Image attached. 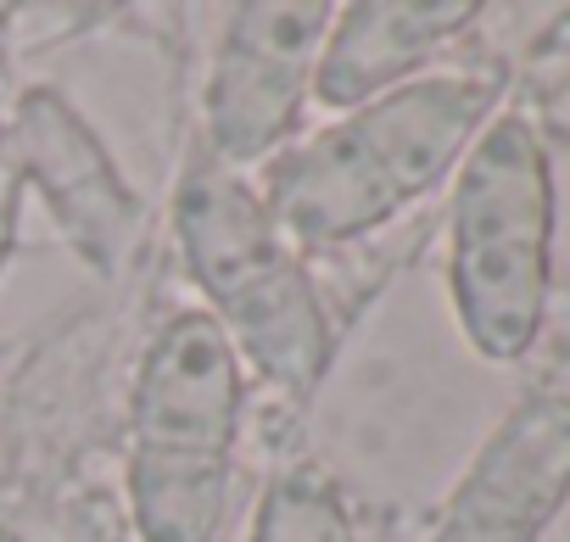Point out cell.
<instances>
[{
	"mask_svg": "<svg viewBox=\"0 0 570 542\" xmlns=\"http://www.w3.org/2000/svg\"><path fill=\"white\" fill-rule=\"evenodd\" d=\"M475 18V0H353V7H336L314 68V101L353 112L420 79V68Z\"/></svg>",
	"mask_w": 570,
	"mask_h": 542,
	"instance_id": "7",
	"label": "cell"
},
{
	"mask_svg": "<svg viewBox=\"0 0 570 542\" xmlns=\"http://www.w3.org/2000/svg\"><path fill=\"white\" fill-rule=\"evenodd\" d=\"M503 85L498 68L420 73L331 118L263 162L257 196L268 218L297 252L375 235L464 162L475 135L498 118Z\"/></svg>",
	"mask_w": 570,
	"mask_h": 542,
	"instance_id": "1",
	"label": "cell"
},
{
	"mask_svg": "<svg viewBox=\"0 0 570 542\" xmlns=\"http://www.w3.org/2000/svg\"><path fill=\"white\" fill-rule=\"evenodd\" d=\"M331 18V0H246L224 12L202 96L213 162L240 174L252 162H274L297 140Z\"/></svg>",
	"mask_w": 570,
	"mask_h": 542,
	"instance_id": "5",
	"label": "cell"
},
{
	"mask_svg": "<svg viewBox=\"0 0 570 542\" xmlns=\"http://www.w3.org/2000/svg\"><path fill=\"white\" fill-rule=\"evenodd\" d=\"M553 275V168L537 129L498 112L459 162L448 213V297L487 364L531 353Z\"/></svg>",
	"mask_w": 570,
	"mask_h": 542,
	"instance_id": "4",
	"label": "cell"
},
{
	"mask_svg": "<svg viewBox=\"0 0 570 542\" xmlns=\"http://www.w3.org/2000/svg\"><path fill=\"white\" fill-rule=\"evenodd\" d=\"M174 235L240 369L297 403L314 397L336 336L308 280V257L279 235L257 185L213 157H190L174 190Z\"/></svg>",
	"mask_w": 570,
	"mask_h": 542,
	"instance_id": "3",
	"label": "cell"
},
{
	"mask_svg": "<svg viewBox=\"0 0 570 542\" xmlns=\"http://www.w3.org/2000/svg\"><path fill=\"white\" fill-rule=\"evenodd\" d=\"M570 497V397L537 392L503 414L442 503L431 542H542Z\"/></svg>",
	"mask_w": 570,
	"mask_h": 542,
	"instance_id": "6",
	"label": "cell"
},
{
	"mask_svg": "<svg viewBox=\"0 0 570 542\" xmlns=\"http://www.w3.org/2000/svg\"><path fill=\"white\" fill-rule=\"evenodd\" d=\"M246 542H358V531L336 481L320 464H292L263 486Z\"/></svg>",
	"mask_w": 570,
	"mask_h": 542,
	"instance_id": "8",
	"label": "cell"
},
{
	"mask_svg": "<svg viewBox=\"0 0 570 542\" xmlns=\"http://www.w3.org/2000/svg\"><path fill=\"white\" fill-rule=\"evenodd\" d=\"M246 369L207 308L174 314L129 392L124 497L140 542H213L229 509Z\"/></svg>",
	"mask_w": 570,
	"mask_h": 542,
	"instance_id": "2",
	"label": "cell"
}]
</instances>
